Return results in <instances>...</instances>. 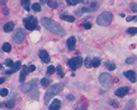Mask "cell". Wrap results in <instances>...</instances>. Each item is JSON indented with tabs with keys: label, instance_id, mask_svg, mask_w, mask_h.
<instances>
[{
	"label": "cell",
	"instance_id": "24",
	"mask_svg": "<svg viewBox=\"0 0 137 110\" xmlns=\"http://www.w3.org/2000/svg\"><path fill=\"white\" fill-rule=\"evenodd\" d=\"M47 6H48L49 8L56 9L57 7H58V3H57L56 1H47Z\"/></svg>",
	"mask_w": 137,
	"mask_h": 110
},
{
	"label": "cell",
	"instance_id": "26",
	"mask_svg": "<svg viewBox=\"0 0 137 110\" xmlns=\"http://www.w3.org/2000/svg\"><path fill=\"white\" fill-rule=\"evenodd\" d=\"M32 9L34 10L35 12H40V11H41V4H40V3H36V2L33 3V4H32Z\"/></svg>",
	"mask_w": 137,
	"mask_h": 110
},
{
	"label": "cell",
	"instance_id": "32",
	"mask_svg": "<svg viewBox=\"0 0 137 110\" xmlns=\"http://www.w3.org/2000/svg\"><path fill=\"white\" fill-rule=\"evenodd\" d=\"M81 0H77V1H70V0H67V3L69 4V6H76V4L80 3Z\"/></svg>",
	"mask_w": 137,
	"mask_h": 110
},
{
	"label": "cell",
	"instance_id": "1",
	"mask_svg": "<svg viewBox=\"0 0 137 110\" xmlns=\"http://www.w3.org/2000/svg\"><path fill=\"white\" fill-rule=\"evenodd\" d=\"M41 23L42 25L46 29V30H48L51 33L53 34H55V35H59V36H64L65 35V30L63 29L60 25L55 22L54 20H52L49 18H42L41 20Z\"/></svg>",
	"mask_w": 137,
	"mask_h": 110
},
{
	"label": "cell",
	"instance_id": "34",
	"mask_svg": "<svg viewBox=\"0 0 137 110\" xmlns=\"http://www.w3.org/2000/svg\"><path fill=\"white\" fill-rule=\"evenodd\" d=\"M110 105H111L113 108H119V102L115 101V100H111L110 101Z\"/></svg>",
	"mask_w": 137,
	"mask_h": 110
},
{
	"label": "cell",
	"instance_id": "9",
	"mask_svg": "<svg viewBox=\"0 0 137 110\" xmlns=\"http://www.w3.org/2000/svg\"><path fill=\"white\" fill-rule=\"evenodd\" d=\"M129 92V88L128 87H121L119 89L115 90V96L116 97H124Z\"/></svg>",
	"mask_w": 137,
	"mask_h": 110
},
{
	"label": "cell",
	"instance_id": "19",
	"mask_svg": "<svg viewBox=\"0 0 137 110\" xmlns=\"http://www.w3.org/2000/svg\"><path fill=\"white\" fill-rule=\"evenodd\" d=\"M134 106H135V100H134V99H132V100L126 102L125 107H124V110H133Z\"/></svg>",
	"mask_w": 137,
	"mask_h": 110
},
{
	"label": "cell",
	"instance_id": "14",
	"mask_svg": "<svg viewBox=\"0 0 137 110\" xmlns=\"http://www.w3.org/2000/svg\"><path fill=\"white\" fill-rule=\"evenodd\" d=\"M21 62H15L14 64H13V66H12V68L10 70V71H6V74L7 75H10V74H13V73H15L17 71H19L20 68H21Z\"/></svg>",
	"mask_w": 137,
	"mask_h": 110
},
{
	"label": "cell",
	"instance_id": "20",
	"mask_svg": "<svg viewBox=\"0 0 137 110\" xmlns=\"http://www.w3.org/2000/svg\"><path fill=\"white\" fill-rule=\"evenodd\" d=\"M51 83H52V80L48 79V78H43V79L41 80V85L43 87H48L51 85Z\"/></svg>",
	"mask_w": 137,
	"mask_h": 110
},
{
	"label": "cell",
	"instance_id": "36",
	"mask_svg": "<svg viewBox=\"0 0 137 110\" xmlns=\"http://www.w3.org/2000/svg\"><path fill=\"white\" fill-rule=\"evenodd\" d=\"M135 61H136V57H129V59L126 60V63H127V64H132V63H134Z\"/></svg>",
	"mask_w": 137,
	"mask_h": 110
},
{
	"label": "cell",
	"instance_id": "16",
	"mask_svg": "<svg viewBox=\"0 0 137 110\" xmlns=\"http://www.w3.org/2000/svg\"><path fill=\"white\" fill-rule=\"evenodd\" d=\"M14 28V23L13 22H7L6 24H4L3 27V31L4 32H11V31L13 30Z\"/></svg>",
	"mask_w": 137,
	"mask_h": 110
},
{
	"label": "cell",
	"instance_id": "5",
	"mask_svg": "<svg viewBox=\"0 0 137 110\" xmlns=\"http://www.w3.org/2000/svg\"><path fill=\"white\" fill-rule=\"evenodd\" d=\"M38 83H39L38 79H32L31 82H28L26 84H22L19 88L23 94H26V92H30L31 90L35 89V88L38 87Z\"/></svg>",
	"mask_w": 137,
	"mask_h": 110
},
{
	"label": "cell",
	"instance_id": "8",
	"mask_svg": "<svg viewBox=\"0 0 137 110\" xmlns=\"http://www.w3.org/2000/svg\"><path fill=\"white\" fill-rule=\"evenodd\" d=\"M82 63H83V60L80 56L72 57V59H70L69 61H68V66H69L72 71H76L77 68H79V67L82 65Z\"/></svg>",
	"mask_w": 137,
	"mask_h": 110
},
{
	"label": "cell",
	"instance_id": "3",
	"mask_svg": "<svg viewBox=\"0 0 137 110\" xmlns=\"http://www.w3.org/2000/svg\"><path fill=\"white\" fill-rule=\"evenodd\" d=\"M112 20H113V14L111 12L105 11V12H102L98 17L97 23L99 25H102V27H107V25H109L110 23L112 22Z\"/></svg>",
	"mask_w": 137,
	"mask_h": 110
},
{
	"label": "cell",
	"instance_id": "4",
	"mask_svg": "<svg viewBox=\"0 0 137 110\" xmlns=\"http://www.w3.org/2000/svg\"><path fill=\"white\" fill-rule=\"evenodd\" d=\"M99 82L103 87L110 88L113 84V78L110 74H108V73H102V74L99 76Z\"/></svg>",
	"mask_w": 137,
	"mask_h": 110
},
{
	"label": "cell",
	"instance_id": "17",
	"mask_svg": "<svg viewBox=\"0 0 137 110\" xmlns=\"http://www.w3.org/2000/svg\"><path fill=\"white\" fill-rule=\"evenodd\" d=\"M60 19L67 21V22H73V21H75V17H73V15H67L64 13L60 14Z\"/></svg>",
	"mask_w": 137,
	"mask_h": 110
},
{
	"label": "cell",
	"instance_id": "43",
	"mask_svg": "<svg viewBox=\"0 0 137 110\" xmlns=\"http://www.w3.org/2000/svg\"><path fill=\"white\" fill-rule=\"evenodd\" d=\"M1 68H2V65H1V64H0V70H1Z\"/></svg>",
	"mask_w": 137,
	"mask_h": 110
},
{
	"label": "cell",
	"instance_id": "23",
	"mask_svg": "<svg viewBox=\"0 0 137 110\" xmlns=\"http://www.w3.org/2000/svg\"><path fill=\"white\" fill-rule=\"evenodd\" d=\"M55 72H56V68H55V67L53 66V65H51V66H48V68H47V72H46V74L49 76V75H53V74H54Z\"/></svg>",
	"mask_w": 137,
	"mask_h": 110
},
{
	"label": "cell",
	"instance_id": "27",
	"mask_svg": "<svg viewBox=\"0 0 137 110\" xmlns=\"http://www.w3.org/2000/svg\"><path fill=\"white\" fill-rule=\"evenodd\" d=\"M2 51L3 52H10L11 51V45H10L9 43H4L2 45Z\"/></svg>",
	"mask_w": 137,
	"mask_h": 110
},
{
	"label": "cell",
	"instance_id": "37",
	"mask_svg": "<svg viewBox=\"0 0 137 110\" xmlns=\"http://www.w3.org/2000/svg\"><path fill=\"white\" fill-rule=\"evenodd\" d=\"M28 70H29V73H31V72H34L36 68H35V66H34V65H31V66L28 67Z\"/></svg>",
	"mask_w": 137,
	"mask_h": 110
},
{
	"label": "cell",
	"instance_id": "25",
	"mask_svg": "<svg viewBox=\"0 0 137 110\" xmlns=\"http://www.w3.org/2000/svg\"><path fill=\"white\" fill-rule=\"evenodd\" d=\"M100 64H101V61H100V59H93L92 60V66L93 67H99L100 66Z\"/></svg>",
	"mask_w": 137,
	"mask_h": 110
},
{
	"label": "cell",
	"instance_id": "15",
	"mask_svg": "<svg viewBox=\"0 0 137 110\" xmlns=\"http://www.w3.org/2000/svg\"><path fill=\"white\" fill-rule=\"evenodd\" d=\"M29 74V70H28V67L26 66H23L22 67V71H21V73H20V82L21 83H24V80L26 79V75Z\"/></svg>",
	"mask_w": 137,
	"mask_h": 110
},
{
	"label": "cell",
	"instance_id": "33",
	"mask_svg": "<svg viewBox=\"0 0 137 110\" xmlns=\"http://www.w3.org/2000/svg\"><path fill=\"white\" fill-rule=\"evenodd\" d=\"M127 33H129V34H132V35L136 34V33H137V28H130V29H128V30H127Z\"/></svg>",
	"mask_w": 137,
	"mask_h": 110
},
{
	"label": "cell",
	"instance_id": "30",
	"mask_svg": "<svg viewBox=\"0 0 137 110\" xmlns=\"http://www.w3.org/2000/svg\"><path fill=\"white\" fill-rule=\"evenodd\" d=\"M13 64H14V63L12 62V60H10V59H7V60H6V62H4V65L8 66V67H12V66H13Z\"/></svg>",
	"mask_w": 137,
	"mask_h": 110
},
{
	"label": "cell",
	"instance_id": "12",
	"mask_svg": "<svg viewBox=\"0 0 137 110\" xmlns=\"http://www.w3.org/2000/svg\"><path fill=\"white\" fill-rule=\"evenodd\" d=\"M60 106H61V101L59 99H54L53 102L49 105V110H59L60 109Z\"/></svg>",
	"mask_w": 137,
	"mask_h": 110
},
{
	"label": "cell",
	"instance_id": "31",
	"mask_svg": "<svg viewBox=\"0 0 137 110\" xmlns=\"http://www.w3.org/2000/svg\"><path fill=\"white\" fill-rule=\"evenodd\" d=\"M8 94H9V91H8L7 88H3V89H1V91H0V96H1V97H6Z\"/></svg>",
	"mask_w": 137,
	"mask_h": 110
},
{
	"label": "cell",
	"instance_id": "6",
	"mask_svg": "<svg viewBox=\"0 0 137 110\" xmlns=\"http://www.w3.org/2000/svg\"><path fill=\"white\" fill-rule=\"evenodd\" d=\"M23 22H24V25H25V28L26 30H30V31H32L34 29H39L38 27V19L32 17V15H30V17L28 18H25L23 20Z\"/></svg>",
	"mask_w": 137,
	"mask_h": 110
},
{
	"label": "cell",
	"instance_id": "18",
	"mask_svg": "<svg viewBox=\"0 0 137 110\" xmlns=\"http://www.w3.org/2000/svg\"><path fill=\"white\" fill-rule=\"evenodd\" d=\"M104 67L108 71H114L115 68H116V65H115L114 63H112V62H105L104 63Z\"/></svg>",
	"mask_w": 137,
	"mask_h": 110
},
{
	"label": "cell",
	"instance_id": "2",
	"mask_svg": "<svg viewBox=\"0 0 137 110\" xmlns=\"http://www.w3.org/2000/svg\"><path fill=\"white\" fill-rule=\"evenodd\" d=\"M65 85H66V82L54 84L53 86H51L48 89H47V91L45 92V96H44V102H45V105H48L49 100L53 97H55L56 95H58V94L63 90V88L65 87Z\"/></svg>",
	"mask_w": 137,
	"mask_h": 110
},
{
	"label": "cell",
	"instance_id": "38",
	"mask_svg": "<svg viewBox=\"0 0 137 110\" xmlns=\"http://www.w3.org/2000/svg\"><path fill=\"white\" fill-rule=\"evenodd\" d=\"M83 27H85V29H87V30H89V29H91V23H85L83 24Z\"/></svg>",
	"mask_w": 137,
	"mask_h": 110
},
{
	"label": "cell",
	"instance_id": "10",
	"mask_svg": "<svg viewBox=\"0 0 137 110\" xmlns=\"http://www.w3.org/2000/svg\"><path fill=\"white\" fill-rule=\"evenodd\" d=\"M39 56H40V59L42 60V62H44L45 64H47V63H49V62H51V57H49L48 53H47L46 51H44V50L40 51Z\"/></svg>",
	"mask_w": 137,
	"mask_h": 110
},
{
	"label": "cell",
	"instance_id": "35",
	"mask_svg": "<svg viewBox=\"0 0 137 110\" xmlns=\"http://www.w3.org/2000/svg\"><path fill=\"white\" fill-rule=\"evenodd\" d=\"M130 9L133 10V11L137 12V3H135V2H133V3H130Z\"/></svg>",
	"mask_w": 137,
	"mask_h": 110
},
{
	"label": "cell",
	"instance_id": "42",
	"mask_svg": "<svg viewBox=\"0 0 137 110\" xmlns=\"http://www.w3.org/2000/svg\"><path fill=\"white\" fill-rule=\"evenodd\" d=\"M4 83V78L3 77H0V85H1V84H3Z\"/></svg>",
	"mask_w": 137,
	"mask_h": 110
},
{
	"label": "cell",
	"instance_id": "29",
	"mask_svg": "<svg viewBox=\"0 0 137 110\" xmlns=\"http://www.w3.org/2000/svg\"><path fill=\"white\" fill-rule=\"evenodd\" d=\"M85 65H86V67L87 68H89V67H91L92 66V61L89 59V57H87V59L85 60Z\"/></svg>",
	"mask_w": 137,
	"mask_h": 110
},
{
	"label": "cell",
	"instance_id": "40",
	"mask_svg": "<svg viewBox=\"0 0 137 110\" xmlns=\"http://www.w3.org/2000/svg\"><path fill=\"white\" fill-rule=\"evenodd\" d=\"M8 13H9V10H8L7 8H4V9H3V14H4V15H8Z\"/></svg>",
	"mask_w": 137,
	"mask_h": 110
},
{
	"label": "cell",
	"instance_id": "21",
	"mask_svg": "<svg viewBox=\"0 0 137 110\" xmlns=\"http://www.w3.org/2000/svg\"><path fill=\"white\" fill-rule=\"evenodd\" d=\"M14 100L13 99H11V100H8V101H6L4 102V106H6L7 108H9V109H12L13 107H14Z\"/></svg>",
	"mask_w": 137,
	"mask_h": 110
},
{
	"label": "cell",
	"instance_id": "11",
	"mask_svg": "<svg viewBox=\"0 0 137 110\" xmlns=\"http://www.w3.org/2000/svg\"><path fill=\"white\" fill-rule=\"evenodd\" d=\"M124 76L127 78L130 83H135L136 82V73L134 71H127L124 73Z\"/></svg>",
	"mask_w": 137,
	"mask_h": 110
},
{
	"label": "cell",
	"instance_id": "13",
	"mask_svg": "<svg viewBox=\"0 0 137 110\" xmlns=\"http://www.w3.org/2000/svg\"><path fill=\"white\" fill-rule=\"evenodd\" d=\"M66 44H67L68 50L72 51L73 49H75V46H76V38H75V36H70V38L67 40Z\"/></svg>",
	"mask_w": 137,
	"mask_h": 110
},
{
	"label": "cell",
	"instance_id": "39",
	"mask_svg": "<svg viewBox=\"0 0 137 110\" xmlns=\"http://www.w3.org/2000/svg\"><path fill=\"white\" fill-rule=\"evenodd\" d=\"M135 18H136V17H132V15H129V17H127V18H126V21H127V22H129V21H133V20H135Z\"/></svg>",
	"mask_w": 137,
	"mask_h": 110
},
{
	"label": "cell",
	"instance_id": "22",
	"mask_svg": "<svg viewBox=\"0 0 137 110\" xmlns=\"http://www.w3.org/2000/svg\"><path fill=\"white\" fill-rule=\"evenodd\" d=\"M21 4L24 7V9L26 10V11H29L30 10V1L29 0H22V1H21Z\"/></svg>",
	"mask_w": 137,
	"mask_h": 110
},
{
	"label": "cell",
	"instance_id": "41",
	"mask_svg": "<svg viewBox=\"0 0 137 110\" xmlns=\"http://www.w3.org/2000/svg\"><path fill=\"white\" fill-rule=\"evenodd\" d=\"M67 98L69 99V100H73V96H72V95H68V96H67Z\"/></svg>",
	"mask_w": 137,
	"mask_h": 110
},
{
	"label": "cell",
	"instance_id": "44",
	"mask_svg": "<svg viewBox=\"0 0 137 110\" xmlns=\"http://www.w3.org/2000/svg\"><path fill=\"white\" fill-rule=\"evenodd\" d=\"M135 20H136V21H137V17H136V19H135Z\"/></svg>",
	"mask_w": 137,
	"mask_h": 110
},
{
	"label": "cell",
	"instance_id": "28",
	"mask_svg": "<svg viewBox=\"0 0 137 110\" xmlns=\"http://www.w3.org/2000/svg\"><path fill=\"white\" fill-rule=\"evenodd\" d=\"M56 71H57V73H58L59 77H64V76H65L64 70H63V67H61V66H58V67H57V68H56Z\"/></svg>",
	"mask_w": 137,
	"mask_h": 110
},
{
	"label": "cell",
	"instance_id": "7",
	"mask_svg": "<svg viewBox=\"0 0 137 110\" xmlns=\"http://www.w3.org/2000/svg\"><path fill=\"white\" fill-rule=\"evenodd\" d=\"M24 39H25V32H24L23 29H18L12 35V40H13L14 43H17V44L22 43L24 41Z\"/></svg>",
	"mask_w": 137,
	"mask_h": 110
}]
</instances>
